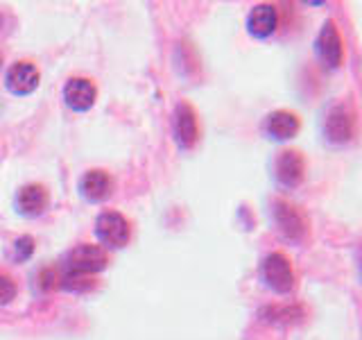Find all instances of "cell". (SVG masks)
Returning a JSON list of instances; mask_svg holds the SVG:
<instances>
[{"label":"cell","instance_id":"obj_3","mask_svg":"<svg viewBox=\"0 0 362 340\" xmlns=\"http://www.w3.org/2000/svg\"><path fill=\"white\" fill-rule=\"evenodd\" d=\"M263 279L274 293L288 295L294 288V270L288 256L281 252L267 254L263 261Z\"/></svg>","mask_w":362,"mask_h":340},{"label":"cell","instance_id":"obj_9","mask_svg":"<svg viewBox=\"0 0 362 340\" xmlns=\"http://www.w3.org/2000/svg\"><path fill=\"white\" fill-rule=\"evenodd\" d=\"M95 98H98V89L90 79L75 77L68 79L64 86V100L73 111H88L95 105Z\"/></svg>","mask_w":362,"mask_h":340},{"label":"cell","instance_id":"obj_14","mask_svg":"<svg viewBox=\"0 0 362 340\" xmlns=\"http://www.w3.org/2000/svg\"><path fill=\"white\" fill-rule=\"evenodd\" d=\"M265 132L274 141H290L299 132V118L292 111H272L265 118Z\"/></svg>","mask_w":362,"mask_h":340},{"label":"cell","instance_id":"obj_1","mask_svg":"<svg viewBox=\"0 0 362 340\" xmlns=\"http://www.w3.org/2000/svg\"><path fill=\"white\" fill-rule=\"evenodd\" d=\"M109 259L105 247L100 245H90V243H82L73 247L71 252L66 254L64 266H66V275H95V272H102L107 268Z\"/></svg>","mask_w":362,"mask_h":340},{"label":"cell","instance_id":"obj_2","mask_svg":"<svg viewBox=\"0 0 362 340\" xmlns=\"http://www.w3.org/2000/svg\"><path fill=\"white\" fill-rule=\"evenodd\" d=\"M95 234L100 238V243L109 249H120L129 243V222L124 215L118 211H105L98 215L95 220Z\"/></svg>","mask_w":362,"mask_h":340},{"label":"cell","instance_id":"obj_10","mask_svg":"<svg viewBox=\"0 0 362 340\" xmlns=\"http://www.w3.org/2000/svg\"><path fill=\"white\" fill-rule=\"evenodd\" d=\"M305 175V162L297 150H283L276 157V179L283 186H299Z\"/></svg>","mask_w":362,"mask_h":340},{"label":"cell","instance_id":"obj_7","mask_svg":"<svg viewBox=\"0 0 362 340\" xmlns=\"http://www.w3.org/2000/svg\"><path fill=\"white\" fill-rule=\"evenodd\" d=\"M173 128H175V139L177 145L181 150H190L192 145L197 141V116H195V109H192L188 102H179L175 107V120H173Z\"/></svg>","mask_w":362,"mask_h":340},{"label":"cell","instance_id":"obj_17","mask_svg":"<svg viewBox=\"0 0 362 340\" xmlns=\"http://www.w3.org/2000/svg\"><path fill=\"white\" fill-rule=\"evenodd\" d=\"M0 28H3V14H0Z\"/></svg>","mask_w":362,"mask_h":340},{"label":"cell","instance_id":"obj_13","mask_svg":"<svg viewBox=\"0 0 362 340\" xmlns=\"http://www.w3.org/2000/svg\"><path fill=\"white\" fill-rule=\"evenodd\" d=\"M113 179L105 170H88V173L79 181V193L86 202H102L111 196Z\"/></svg>","mask_w":362,"mask_h":340},{"label":"cell","instance_id":"obj_12","mask_svg":"<svg viewBox=\"0 0 362 340\" xmlns=\"http://www.w3.org/2000/svg\"><path fill=\"white\" fill-rule=\"evenodd\" d=\"M276 9L272 5H256L247 16V30L256 39H267L276 32Z\"/></svg>","mask_w":362,"mask_h":340},{"label":"cell","instance_id":"obj_4","mask_svg":"<svg viewBox=\"0 0 362 340\" xmlns=\"http://www.w3.org/2000/svg\"><path fill=\"white\" fill-rule=\"evenodd\" d=\"M354 130H356V111L351 109V105H335L326 116V125H324V132H326V139L335 143V145H342L349 143L354 139Z\"/></svg>","mask_w":362,"mask_h":340},{"label":"cell","instance_id":"obj_16","mask_svg":"<svg viewBox=\"0 0 362 340\" xmlns=\"http://www.w3.org/2000/svg\"><path fill=\"white\" fill-rule=\"evenodd\" d=\"M34 252V241L30 236H21L14 243V259L16 261H28Z\"/></svg>","mask_w":362,"mask_h":340},{"label":"cell","instance_id":"obj_5","mask_svg":"<svg viewBox=\"0 0 362 340\" xmlns=\"http://www.w3.org/2000/svg\"><path fill=\"white\" fill-rule=\"evenodd\" d=\"M274 222L279 227V232L283 234V238H288V241L299 243L303 241V236L308 234V222H305L303 213L283 200L274 202Z\"/></svg>","mask_w":362,"mask_h":340},{"label":"cell","instance_id":"obj_8","mask_svg":"<svg viewBox=\"0 0 362 340\" xmlns=\"http://www.w3.org/2000/svg\"><path fill=\"white\" fill-rule=\"evenodd\" d=\"M39 79H41V75L37 71V66L30 62H18L7 71L5 84L14 96H30L37 91Z\"/></svg>","mask_w":362,"mask_h":340},{"label":"cell","instance_id":"obj_6","mask_svg":"<svg viewBox=\"0 0 362 340\" xmlns=\"http://www.w3.org/2000/svg\"><path fill=\"white\" fill-rule=\"evenodd\" d=\"M315 50L326 68H339V64H342L344 48H342V39H339V32L333 21L324 23L320 37L315 41Z\"/></svg>","mask_w":362,"mask_h":340},{"label":"cell","instance_id":"obj_11","mask_svg":"<svg viewBox=\"0 0 362 340\" xmlns=\"http://www.w3.org/2000/svg\"><path fill=\"white\" fill-rule=\"evenodd\" d=\"M16 209L25 218H39L48 209V191L41 184H28L18 191L16 196Z\"/></svg>","mask_w":362,"mask_h":340},{"label":"cell","instance_id":"obj_15","mask_svg":"<svg viewBox=\"0 0 362 340\" xmlns=\"http://www.w3.org/2000/svg\"><path fill=\"white\" fill-rule=\"evenodd\" d=\"M14 298H16V283L11 281L7 275L0 272V306L9 304Z\"/></svg>","mask_w":362,"mask_h":340}]
</instances>
